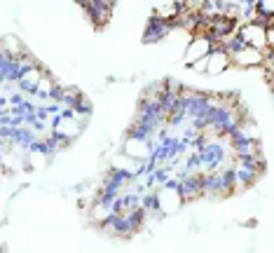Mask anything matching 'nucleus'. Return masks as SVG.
Returning a JSON list of instances; mask_svg holds the SVG:
<instances>
[{
    "mask_svg": "<svg viewBox=\"0 0 274 253\" xmlns=\"http://www.w3.org/2000/svg\"><path fill=\"white\" fill-rule=\"evenodd\" d=\"M258 14H274L272 10V0H258Z\"/></svg>",
    "mask_w": 274,
    "mask_h": 253,
    "instance_id": "f257e3e1",
    "label": "nucleus"
}]
</instances>
